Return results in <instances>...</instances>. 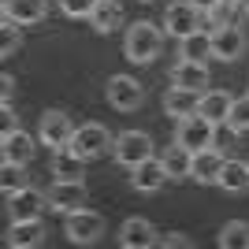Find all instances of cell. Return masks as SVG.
<instances>
[{
    "label": "cell",
    "instance_id": "obj_1",
    "mask_svg": "<svg viewBox=\"0 0 249 249\" xmlns=\"http://www.w3.org/2000/svg\"><path fill=\"white\" fill-rule=\"evenodd\" d=\"M160 49H164V34H160V26H153V22H145V19H138L134 26H126L123 56L130 63H153L156 56H160Z\"/></svg>",
    "mask_w": 249,
    "mask_h": 249
},
{
    "label": "cell",
    "instance_id": "obj_2",
    "mask_svg": "<svg viewBox=\"0 0 249 249\" xmlns=\"http://www.w3.org/2000/svg\"><path fill=\"white\" fill-rule=\"evenodd\" d=\"M63 234L71 246H93L104 238V216L89 208H71V212H63Z\"/></svg>",
    "mask_w": 249,
    "mask_h": 249
},
{
    "label": "cell",
    "instance_id": "obj_3",
    "mask_svg": "<svg viewBox=\"0 0 249 249\" xmlns=\"http://www.w3.org/2000/svg\"><path fill=\"white\" fill-rule=\"evenodd\" d=\"M112 156L126 167V171H130L134 164H142V160L156 156V145H153V138H149L145 130H123V134H115Z\"/></svg>",
    "mask_w": 249,
    "mask_h": 249
},
{
    "label": "cell",
    "instance_id": "obj_4",
    "mask_svg": "<svg viewBox=\"0 0 249 249\" xmlns=\"http://www.w3.org/2000/svg\"><path fill=\"white\" fill-rule=\"evenodd\" d=\"M112 145H115V134H112L104 123H82V126H74L71 149H74L78 156H86V160H97V156H104Z\"/></svg>",
    "mask_w": 249,
    "mask_h": 249
},
{
    "label": "cell",
    "instance_id": "obj_5",
    "mask_svg": "<svg viewBox=\"0 0 249 249\" xmlns=\"http://www.w3.org/2000/svg\"><path fill=\"white\" fill-rule=\"evenodd\" d=\"M104 97H108V104L115 112H134L145 101V86L138 82L134 74H112L108 86H104Z\"/></svg>",
    "mask_w": 249,
    "mask_h": 249
},
{
    "label": "cell",
    "instance_id": "obj_6",
    "mask_svg": "<svg viewBox=\"0 0 249 249\" xmlns=\"http://www.w3.org/2000/svg\"><path fill=\"white\" fill-rule=\"evenodd\" d=\"M175 142H178V145H186L190 153H201V149L216 145V123L205 119L201 112H194V115H186V119H178Z\"/></svg>",
    "mask_w": 249,
    "mask_h": 249
},
{
    "label": "cell",
    "instance_id": "obj_7",
    "mask_svg": "<svg viewBox=\"0 0 249 249\" xmlns=\"http://www.w3.org/2000/svg\"><path fill=\"white\" fill-rule=\"evenodd\" d=\"M71 138H74V123H71V115L60 112V108H49V112L41 115V123H37V142H41L45 149H63V145H71Z\"/></svg>",
    "mask_w": 249,
    "mask_h": 249
},
{
    "label": "cell",
    "instance_id": "obj_8",
    "mask_svg": "<svg viewBox=\"0 0 249 249\" xmlns=\"http://www.w3.org/2000/svg\"><path fill=\"white\" fill-rule=\"evenodd\" d=\"M86 182L82 178H56L49 190H45V197H49V208L52 212H71V208H82L86 205Z\"/></svg>",
    "mask_w": 249,
    "mask_h": 249
},
{
    "label": "cell",
    "instance_id": "obj_9",
    "mask_svg": "<svg viewBox=\"0 0 249 249\" xmlns=\"http://www.w3.org/2000/svg\"><path fill=\"white\" fill-rule=\"evenodd\" d=\"M201 15H205V11L194 8L190 0H175V4H167V11H164V34L186 37V34L201 30Z\"/></svg>",
    "mask_w": 249,
    "mask_h": 249
},
{
    "label": "cell",
    "instance_id": "obj_10",
    "mask_svg": "<svg viewBox=\"0 0 249 249\" xmlns=\"http://www.w3.org/2000/svg\"><path fill=\"white\" fill-rule=\"evenodd\" d=\"M45 208H49V197H45L37 186H22V190H15V194H8L11 219H41Z\"/></svg>",
    "mask_w": 249,
    "mask_h": 249
},
{
    "label": "cell",
    "instance_id": "obj_11",
    "mask_svg": "<svg viewBox=\"0 0 249 249\" xmlns=\"http://www.w3.org/2000/svg\"><path fill=\"white\" fill-rule=\"evenodd\" d=\"M119 246L123 249H153V246H160V231L145 216H130L119 227Z\"/></svg>",
    "mask_w": 249,
    "mask_h": 249
},
{
    "label": "cell",
    "instance_id": "obj_12",
    "mask_svg": "<svg viewBox=\"0 0 249 249\" xmlns=\"http://www.w3.org/2000/svg\"><path fill=\"white\" fill-rule=\"evenodd\" d=\"M242 52H246V34H242V26H216L212 30V56L216 60H223V63H231V60H238Z\"/></svg>",
    "mask_w": 249,
    "mask_h": 249
},
{
    "label": "cell",
    "instance_id": "obj_13",
    "mask_svg": "<svg viewBox=\"0 0 249 249\" xmlns=\"http://www.w3.org/2000/svg\"><path fill=\"white\" fill-rule=\"evenodd\" d=\"M208 82H212V74H208V63L205 60H178L171 67V86H182V89H197L205 93Z\"/></svg>",
    "mask_w": 249,
    "mask_h": 249
},
{
    "label": "cell",
    "instance_id": "obj_14",
    "mask_svg": "<svg viewBox=\"0 0 249 249\" xmlns=\"http://www.w3.org/2000/svg\"><path fill=\"white\" fill-rule=\"evenodd\" d=\"M223 160H227V156L219 153L216 145H208V149H201V153H194L190 178H194V182H201V186H216L219 171H223Z\"/></svg>",
    "mask_w": 249,
    "mask_h": 249
},
{
    "label": "cell",
    "instance_id": "obj_15",
    "mask_svg": "<svg viewBox=\"0 0 249 249\" xmlns=\"http://www.w3.org/2000/svg\"><path fill=\"white\" fill-rule=\"evenodd\" d=\"M164 164H160V156H149V160H142V164L130 167V186L138 190V194H156V190L164 186Z\"/></svg>",
    "mask_w": 249,
    "mask_h": 249
},
{
    "label": "cell",
    "instance_id": "obj_16",
    "mask_svg": "<svg viewBox=\"0 0 249 249\" xmlns=\"http://www.w3.org/2000/svg\"><path fill=\"white\" fill-rule=\"evenodd\" d=\"M4 242H8L11 249H37L45 242V227L41 219H11L8 234H4Z\"/></svg>",
    "mask_w": 249,
    "mask_h": 249
},
{
    "label": "cell",
    "instance_id": "obj_17",
    "mask_svg": "<svg viewBox=\"0 0 249 249\" xmlns=\"http://www.w3.org/2000/svg\"><path fill=\"white\" fill-rule=\"evenodd\" d=\"M4 19H15L19 26H34L49 15V0H4Z\"/></svg>",
    "mask_w": 249,
    "mask_h": 249
},
{
    "label": "cell",
    "instance_id": "obj_18",
    "mask_svg": "<svg viewBox=\"0 0 249 249\" xmlns=\"http://www.w3.org/2000/svg\"><path fill=\"white\" fill-rule=\"evenodd\" d=\"M201 104V93L197 89H182V86H171L164 93V112L171 115V119H186V115L197 112Z\"/></svg>",
    "mask_w": 249,
    "mask_h": 249
},
{
    "label": "cell",
    "instance_id": "obj_19",
    "mask_svg": "<svg viewBox=\"0 0 249 249\" xmlns=\"http://www.w3.org/2000/svg\"><path fill=\"white\" fill-rule=\"evenodd\" d=\"M216 186L223 194H246L249 190V160H223V171H219Z\"/></svg>",
    "mask_w": 249,
    "mask_h": 249
},
{
    "label": "cell",
    "instance_id": "obj_20",
    "mask_svg": "<svg viewBox=\"0 0 249 249\" xmlns=\"http://www.w3.org/2000/svg\"><path fill=\"white\" fill-rule=\"evenodd\" d=\"M231 104H234V97L227 93V89H205L201 93V104H197V112L205 115V119H212V123H227V115H231Z\"/></svg>",
    "mask_w": 249,
    "mask_h": 249
},
{
    "label": "cell",
    "instance_id": "obj_21",
    "mask_svg": "<svg viewBox=\"0 0 249 249\" xmlns=\"http://www.w3.org/2000/svg\"><path fill=\"white\" fill-rule=\"evenodd\" d=\"M89 26L97 34H112L115 26H123V4L119 0H97V8L89 11Z\"/></svg>",
    "mask_w": 249,
    "mask_h": 249
},
{
    "label": "cell",
    "instance_id": "obj_22",
    "mask_svg": "<svg viewBox=\"0 0 249 249\" xmlns=\"http://www.w3.org/2000/svg\"><path fill=\"white\" fill-rule=\"evenodd\" d=\"M4 160H8V164H30L34 160V153H37V145H34V138L26 134V130H15V134H8L4 138Z\"/></svg>",
    "mask_w": 249,
    "mask_h": 249
},
{
    "label": "cell",
    "instance_id": "obj_23",
    "mask_svg": "<svg viewBox=\"0 0 249 249\" xmlns=\"http://www.w3.org/2000/svg\"><path fill=\"white\" fill-rule=\"evenodd\" d=\"M160 164H164L167 178H190V164H194V153H190L186 145H167L164 153H160Z\"/></svg>",
    "mask_w": 249,
    "mask_h": 249
},
{
    "label": "cell",
    "instance_id": "obj_24",
    "mask_svg": "<svg viewBox=\"0 0 249 249\" xmlns=\"http://www.w3.org/2000/svg\"><path fill=\"white\" fill-rule=\"evenodd\" d=\"M178 56L182 60H208L212 56V30H194L178 37Z\"/></svg>",
    "mask_w": 249,
    "mask_h": 249
},
{
    "label": "cell",
    "instance_id": "obj_25",
    "mask_svg": "<svg viewBox=\"0 0 249 249\" xmlns=\"http://www.w3.org/2000/svg\"><path fill=\"white\" fill-rule=\"evenodd\" d=\"M82 164H86V156H78L71 145L52 153V175L56 178H82Z\"/></svg>",
    "mask_w": 249,
    "mask_h": 249
},
{
    "label": "cell",
    "instance_id": "obj_26",
    "mask_svg": "<svg viewBox=\"0 0 249 249\" xmlns=\"http://www.w3.org/2000/svg\"><path fill=\"white\" fill-rule=\"evenodd\" d=\"M216 246L219 249H249V223L246 219H231L223 223L216 234Z\"/></svg>",
    "mask_w": 249,
    "mask_h": 249
},
{
    "label": "cell",
    "instance_id": "obj_27",
    "mask_svg": "<svg viewBox=\"0 0 249 249\" xmlns=\"http://www.w3.org/2000/svg\"><path fill=\"white\" fill-rule=\"evenodd\" d=\"M227 130H231V134H249V93L234 97L231 115H227Z\"/></svg>",
    "mask_w": 249,
    "mask_h": 249
},
{
    "label": "cell",
    "instance_id": "obj_28",
    "mask_svg": "<svg viewBox=\"0 0 249 249\" xmlns=\"http://www.w3.org/2000/svg\"><path fill=\"white\" fill-rule=\"evenodd\" d=\"M30 186V178H26V167L22 164H8L4 160V167H0V190L4 194H15V190Z\"/></svg>",
    "mask_w": 249,
    "mask_h": 249
},
{
    "label": "cell",
    "instance_id": "obj_29",
    "mask_svg": "<svg viewBox=\"0 0 249 249\" xmlns=\"http://www.w3.org/2000/svg\"><path fill=\"white\" fill-rule=\"evenodd\" d=\"M234 11H238V0H216V4L205 11V19L212 22V30H216V26H231V22H234Z\"/></svg>",
    "mask_w": 249,
    "mask_h": 249
},
{
    "label": "cell",
    "instance_id": "obj_30",
    "mask_svg": "<svg viewBox=\"0 0 249 249\" xmlns=\"http://www.w3.org/2000/svg\"><path fill=\"white\" fill-rule=\"evenodd\" d=\"M19 45H22L19 22H15V19H4V22H0V56H15Z\"/></svg>",
    "mask_w": 249,
    "mask_h": 249
},
{
    "label": "cell",
    "instance_id": "obj_31",
    "mask_svg": "<svg viewBox=\"0 0 249 249\" xmlns=\"http://www.w3.org/2000/svg\"><path fill=\"white\" fill-rule=\"evenodd\" d=\"M56 4L67 19H89V11L97 8V0H56Z\"/></svg>",
    "mask_w": 249,
    "mask_h": 249
},
{
    "label": "cell",
    "instance_id": "obj_32",
    "mask_svg": "<svg viewBox=\"0 0 249 249\" xmlns=\"http://www.w3.org/2000/svg\"><path fill=\"white\" fill-rule=\"evenodd\" d=\"M19 130V115H15V108H11V101H0V134L8 138Z\"/></svg>",
    "mask_w": 249,
    "mask_h": 249
},
{
    "label": "cell",
    "instance_id": "obj_33",
    "mask_svg": "<svg viewBox=\"0 0 249 249\" xmlns=\"http://www.w3.org/2000/svg\"><path fill=\"white\" fill-rule=\"evenodd\" d=\"M194 242L186 238V234H178V231H167V234H160V249H190Z\"/></svg>",
    "mask_w": 249,
    "mask_h": 249
},
{
    "label": "cell",
    "instance_id": "obj_34",
    "mask_svg": "<svg viewBox=\"0 0 249 249\" xmlns=\"http://www.w3.org/2000/svg\"><path fill=\"white\" fill-rule=\"evenodd\" d=\"M11 89H15V78L4 74V78H0V101H11Z\"/></svg>",
    "mask_w": 249,
    "mask_h": 249
},
{
    "label": "cell",
    "instance_id": "obj_35",
    "mask_svg": "<svg viewBox=\"0 0 249 249\" xmlns=\"http://www.w3.org/2000/svg\"><path fill=\"white\" fill-rule=\"evenodd\" d=\"M190 4H194V8H201V11H208L212 4H216V0H190Z\"/></svg>",
    "mask_w": 249,
    "mask_h": 249
},
{
    "label": "cell",
    "instance_id": "obj_36",
    "mask_svg": "<svg viewBox=\"0 0 249 249\" xmlns=\"http://www.w3.org/2000/svg\"><path fill=\"white\" fill-rule=\"evenodd\" d=\"M246 15H249V0H246Z\"/></svg>",
    "mask_w": 249,
    "mask_h": 249
},
{
    "label": "cell",
    "instance_id": "obj_37",
    "mask_svg": "<svg viewBox=\"0 0 249 249\" xmlns=\"http://www.w3.org/2000/svg\"><path fill=\"white\" fill-rule=\"evenodd\" d=\"M142 4H149V0H142Z\"/></svg>",
    "mask_w": 249,
    "mask_h": 249
}]
</instances>
